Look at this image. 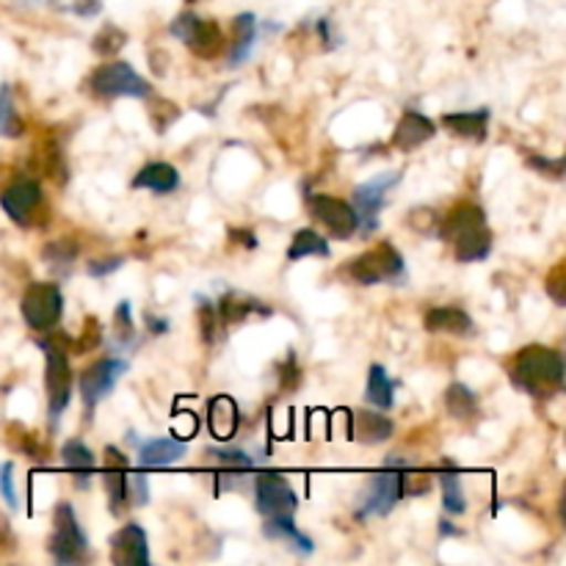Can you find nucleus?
<instances>
[{
    "mask_svg": "<svg viewBox=\"0 0 566 566\" xmlns=\"http://www.w3.org/2000/svg\"><path fill=\"white\" fill-rule=\"evenodd\" d=\"M125 265V258H119V254H111V258H99V260H92V263L86 265L88 276H94V280H103V276L114 274L116 269H122Z\"/></svg>",
    "mask_w": 566,
    "mask_h": 566,
    "instance_id": "45",
    "label": "nucleus"
},
{
    "mask_svg": "<svg viewBox=\"0 0 566 566\" xmlns=\"http://www.w3.org/2000/svg\"><path fill=\"white\" fill-rule=\"evenodd\" d=\"M125 370L127 363L116 357H103L83 370L81 379H77V390H81V398L83 403H86L88 415L94 412V407H97L103 398L111 396V390H114L116 381L125 376Z\"/></svg>",
    "mask_w": 566,
    "mask_h": 566,
    "instance_id": "10",
    "label": "nucleus"
},
{
    "mask_svg": "<svg viewBox=\"0 0 566 566\" xmlns=\"http://www.w3.org/2000/svg\"><path fill=\"white\" fill-rule=\"evenodd\" d=\"M44 263L55 271V274H66L72 269V263L77 260V243L72 238H59V241L48 243L42 252Z\"/></svg>",
    "mask_w": 566,
    "mask_h": 566,
    "instance_id": "33",
    "label": "nucleus"
},
{
    "mask_svg": "<svg viewBox=\"0 0 566 566\" xmlns=\"http://www.w3.org/2000/svg\"><path fill=\"white\" fill-rule=\"evenodd\" d=\"M14 547H17V539H14V534H11L9 520H6L3 514H0V556H9V553L14 551Z\"/></svg>",
    "mask_w": 566,
    "mask_h": 566,
    "instance_id": "47",
    "label": "nucleus"
},
{
    "mask_svg": "<svg viewBox=\"0 0 566 566\" xmlns=\"http://www.w3.org/2000/svg\"><path fill=\"white\" fill-rule=\"evenodd\" d=\"M0 208L6 210L14 224L20 227H33L36 224V216L42 213L44 197L42 188L31 177H20V180L11 182L3 193H0Z\"/></svg>",
    "mask_w": 566,
    "mask_h": 566,
    "instance_id": "12",
    "label": "nucleus"
},
{
    "mask_svg": "<svg viewBox=\"0 0 566 566\" xmlns=\"http://www.w3.org/2000/svg\"><path fill=\"white\" fill-rule=\"evenodd\" d=\"M343 274L352 282H357V285H381V282L403 285V280H407V263H403V254L392 243H379L370 252L357 254L343 269Z\"/></svg>",
    "mask_w": 566,
    "mask_h": 566,
    "instance_id": "3",
    "label": "nucleus"
},
{
    "mask_svg": "<svg viewBox=\"0 0 566 566\" xmlns=\"http://www.w3.org/2000/svg\"><path fill=\"white\" fill-rule=\"evenodd\" d=\"M263 534L269 536V539H276V542H291L293 551L302 553V556H310V553L315 551V542L296 528V520H293V514H276V517H265Z\"/></svg>",
    "mask_w": 566,
    "mask_h": 566,
    "instance_id": "23",
    "label": "nucleus"
},
{
    "mask_svg": "<svg viewBox=\"0 0 566 566\" xmlns=\"http://www.w3.org/2000/svg\"><path fill=\"white\" fill-rule=\"evenodd\" d=\"M564 285H566V265L564 263H558L556 269L551 271V274H547V280H545V291L551 293V298L556 304H566V293H564Z\"/></svg>",
    "mask_w": 566,
    "mask_h": 566,
    "instance_id": "41",
    "label": "nucleus"
},
{
    "mask_svg": "<svg viewBox=\"0 0 566 566\" xmlns=\"http://www.w3.org/2000/svg\"><path fill=\"white\" fill-rule=\"evenodd\" d=\"M99 9H103L99 0H75V3H72V11H75L77 17H94L99 14Z\"/></svg>",
    "mask_w": 566,
    "mask_h": 566,
    "instance_id": "48",
    "label": "nucleus"
},
{
    "mask_svg": "<svg viewBox=\"0 0 566 566\" xmlns=\"http://www.w3.org/2000/svg\"><path fill=\"white\" fill-rule=\"evenodd\" d=\"M448 243L453 247V258H457L459 263H481V260L490 258L492 252V232L484 221V224H475L470 227V230L459 232V235L451 238Z\"/></svg>",
    "mask_w": 566,
    "mask_h": 566,
    "instance_id": "19",
    "label": "nucleus"
},
{
    "mask_svg": "<svg viewBox=\"0 0 566 566\" xmlns=\"http://www.w3.org/2000/svg\"><path fill=\"white\" fill-rule=\"evenodd\" d=\"M249 235H252V232H247V230H230L232 241H241V243H247L249 249H254V247H258V238H249Z\"/></svg>",
    "mask_w": 566,
    "mask_h": 566,
    "instance_id": "49",
    "label": "nucleus"
},
{
    "mask_svg": "<svg viewBox=\"0 0 566 566\" xmlns=\"http://www.w3.org/2000/svg\"><path fill=\"white\" fill-rule=\"evenodd\" d=\"M484 221H486V216H484V210L479 208V205L462 202L446 216L440 232H442V238H446V241H451V238H457L459 232L470 230V227H475V224H484Z\"/></svg>",
    "mask_w": 566,
    "mask_h": 566,
    "instance_id": "31",
    "label": "nucleus"
},
{
    "mask_svg": "<svg viewBox=\"0 0 566 566\" xmlns=\"http://www.w3.org/2000/svg\"><path fill=\"white\" fill-rule=\"evenodd\" d=\"M304 258H329V241L315 230H296L291 247H287V260L298 263Z\"/></svg>",
    "mask_w": 566,
    "mask_h": 566,
    "instance_id": "30",
    "label": "nucleus"
},
{
    "mask_svg": "<svg viewBox=\"0 0 566 566\" xmlns=\"http://www.w3.org/2000/svg\"><path fill=\"white\" fill-rule=\"evenodd\" d=\"M440 125L446 130H451L453 136L468 138V142H486V136H490V108L446 114L440 119Z\"/></svg>",
    "mask_w": 566,
    "mask_h": 566,
    "instance_id": "21",
    "label": "nucleus"
},
{
    "mask_svg": "<svg viewBox=\"0 0 566 566\" xmlns=\"http://www.w3.org/2000/svg\"><path fill=\"white\" fill-rule=\"evenodd\" d=\"M307 210L335 238H352L359 230L357 210L346 199L329 197V193H313V197H307Z\"/></svg>",
    "mask_w": 566,
    "mask_h": 566,
    "instance_id": "13",
    "label": "nucleus"
},
{
    "mask_svg": "<svg viewBox=\"0 0 566 566\" xmlns=\"http://www.w3.org/2000/svg\"><path fill=\"white\" fill-rule=\"evenodd\" d=\"M254 509L260 517H276V514H293L298 509V495L285 475L258 473L254 479Z\"/></svg>",
    "mask_w": 566,
    "mask_h": 566,
    "instance_id": "11",
    "label": "nucleus"
},
{
    "mask_svg": "<svg viewBox=\"0 0 566 566\" xmlns=\"http://www.w3.org/2000/svg\"><path fill=\"white\" fill-rule=\"evenodd\" d=\"M0 495H3V501L9 503L11 509L20 506L14 490V462H0Z\"/></svg>",
    "mask_w": 566,
    "mask_h": 566,
    "instance_id": "42",
    "label": "nucleus"
},
{
    "mask_svg": "<svg viewBox=\"0 0 566 566\" xmlns=\"http://www.w3.org/2000/svg\"><path fill=\"white\" fill-rule=\"evenodd\" d=\"M396 431L392 420L381 412H357L354 415V434L365 446H381Z\"/></svg>",
    "mask_w": 566,
    "mask_h": 566,
    "instance_id": "26",
    "label": "nucleus"
},
{
    "mask_svg": "<svg viewBox=\"0 0 566 566\" xmlns=\"http://www.w3.org/2000/svg\"><path fill=\"white\" fill-rule=\"evenodd\" d=\"M437 479H440V486H442V509H446L448 514H453V517H462V514L468 512V497H464L459 468L451 462V459H446L440 473H437Z\"/></svg>",
    "mask_w": 566,
    "mask_h": 566,
    "instance_id": "25",
    "label": "nucleus"
},
{
    "mask_svg": "<svg viewBox=\"0 0 566 566\" xmlns=\"http://www.w3.org/2000/svg\"><path fill=\"white\" fill-rule=\"evenodd\" d=\"M403 468H409V464L401 459H387L385 470L370 475L368 490L359 501L357 520L387 517L398 506V501L403 497Z\"/></svg>",
    "mask_w": 566,
    "mask_h": 566,
    "instance_id": "4",
    "label": "nucleus"
},
{
    "mask_svg": "<svg viewBox=\"0 0 566 566\" xmlns=\"http://www.w3.org/2000/svg\"><path fill=\"white\" fill-rule=\"evenodd\" d=\"M133 188L136 191H153V193H171L180 188V171L171 164L164 160H155L138 169V175L133 177Z\"/></svg>",
    "mask_w": 566,
    "mask_h": 566,
    "instance_id": "22",
    "label": "nucleus"
},
{
    "mask_svg": "<svg viewBox=\"0 0 566 566\" xmlns=\"http://www.w3.org/2000/svg\"><path fill=\"white\" fill-rule=\"evenodd\" d=\"M127 497L133 501V506H147L149 503V486L144 473H130L127 475Z\"/></svg>",
    "mask_w": 566,
    "mask_h": 566,
    "instance_id": "44",
    "label": "nucleus"
},
{
    "mask_svg": "<svg viewBox=\"0 0 566 566\" xmlns=\"http://www.w3.org/2000/svg\"><path fill=\"white\" fill-rule=\"evenodd\" d=\"M440 534L442 536H462V531L453 528V525L448 523V520H440Z\"/></svg>",
    "mask_w": 566,
    "mask_h": 566,
    "instance_id": "51",
    "label": "nucleus"
},
{
    "mask_svg": "<svg viewBox=\"0 0 566 566\" xmlns=\"http://www.w3.org/2000/svg\"><path fill=\"white\" fill-rule=\"evenodd\" d=\"M528 166L534 171H539V175H551V177H564V158H528Z\"/></svg>",
    "mask_w": 566,
    "mask_h": 566,
    "instance_id": "46",
    "label": "nucleus"
},
{
    "mask_svg": "<svg viewBox=\"0 0 566 566\" xmlns=\"http://www.w3.org/2000/svg\"><path fill=\"white\" fill-rule=\"evenodd\" d=\"M22 136V119L14 108V92L9 83L0 86V138Z\"/></svg>",
    "mask_w": 566,
    "mask_h": 566,
    "instance_id": "34",
    "label": "nucleus"
},
{
    "mask_svg": "<svg viewBox=\"0 0 566 566\" xmlns=\"http://www.w3.org/2000/svg\"><path fill=\"white\" fill-rule=\"evenodd\" d=\"M169 31H171V36L180 39V42L186 44L193 55H199V59H205V61L213 59V55H219V50L224 48L221 28L216 25V22L202 20V17H197L193 11H182V14L171 22Z\"/></svg>",
    "mask_w": 566,
    "mask_h": 566,
    "instance_id": "9",
    "label": "nucleus"
},
{
    "mask_svg": "<svg viewBox=\"0 0 566 566\" xmlns=\"http://www.w3.org/2000/svg\"><path fill=\"white\" fill-rule=\"evenodd\" d=\"M114 335L119 343H130L136 335V326H133V307L130 302H119L114 310Z\"/></svg>",
    "mask_w": 566,
    "mask_h": 566,
    "instance_id": "37",
    "label": "nucleus"
},
{
    "mask_svg": "<svg viewBox=\"0 0 566 566\" xmlns=\"http://www.w3.org/2000/svg\"><path fill=\"white\" fill-rule=\"evenodd\" d=\"M216 310H219V318L224 321V324H243V321L254 313L269 315V310H265L258 298L243 296V293H224V296L219 298V307Z\"/></svg>",
    "mask_w": 566,
    "mask_h": 566,
    "instance_id": "28",
    "label": "nucleus"
},
{
    "mask_svg": "<svg viewBox=\"0 0 566 566\" xmlns=\"http://www.w3.org/2000/svg\"><path fill=\"white\" fill-rule=\"evenodd\" d=\"M186 457V440H175V437H155V440L142 442L138 448V464L142 470H160L177 464Z\"/></svg>",
    "mask_w": 566,
    "mask_h": 566,
    "instance_id": "18",
    "label": "nucleus"
},
{
    "mask_svg": "<svg viewBox=\"0 0 566 566\" xmlns=\"http://www.w3.org/2000/svg\"><path fill=\"white\" fill-rule=\"evenodd\" d=\"M276 374H280V387L285 392H293L298 387V381H302V368H298V363H296V354H287V359L285 363L280 365V368H276Z\"/></svg>",
    "mask_w": 566,
    "mask_h": 566,
    "instance_id": "39",
    "label": "nucleus"
},
{
    "mask_svg": "<svg viewBox=\"0 0 566 566\" xmlns=\"http://www.w3.org/2000/svg\"><path fill=\"white\" fill-rule=\"evenodd\" d=\"M147 324L153 335H164V332H169V321L164 318H153V315H147Z\"/></svg>",
    "mask_w": 566,
    "mask_h": 566,
    "instance_id": "50",
    "label": "nucleus"
},
{
    "mask_svg": "<svg viewBox=\"0 0 566 566\" xmlns=\"http://www.w3.org/2000/svg\"><path fill=\"white\" fill-rule=\"evenodd\" d=\"M22 318L31 329L48 332L64 315V293L55 282H33L28 285V291L22 293Z\"/></svg>",
    "mask_w": 566,
    "mask_h": 566,
    "instance_id": "7",
    "label": "nucleus"
},
{
    "mask_svg": "<svg viewBox=\"0 0 566 566\" xmlns=\"http://www.w3.org/2000/svg\"><path fill=\"white\" fill-rule=\"evenodd\" d=\"M241 426V412L230 396H216L208 401V429L213 440L230 442Z\"/></svg>",
    "mask_w": 566,
    "mask_h": 566,
    "instance_id": "20",
    "label": "nucleus"
},
{
    "mask_svg": "<svg viewBox=\"0 0 566 566\" xmlns=\"http://www.w3.org/2000/svg\"><path fill=\"white\" fill-rule=\"evenodd\" d=\"M401 180V171H385V175H376L370 177L368 182H359L354 188V210H357V219H359V230L368 235L379 227V213L387 202V193L398 186Z\"/></svg>",
    "mask_w": 566,
    "mask_h": 566,
    "instance_id": "8",
    "label": "nucleus"
},
{
    "mask_svg": "<svg viewBox=\"0 0 566 566\" xmlns=\"http://www.w3.org/2000/svg\"><path fill=\"white\" fill-rule=\"evenodd\" d=\"M365 398H368V403H374L376 409H392V403H396V381L387 376L385 365H370Z\"/></svg>",
    "mask_w": 566,
    "mask_h": 566,
    "instance_id": "29",
    "label": "nucleus"
},
{
    "mask_svg": "<svg viewBox=\"0 0 566 566\" xmlns=\"http://www.w3.org/2000/svg\"><path fill=\"white\" fill-rule=\"evenodd\" d=\"M426 329L446 332V335H470L473 332V318L459 307H437L426 315Z\"/></svg>",
    "mask_w": 566,
    "mask_h": 566,
    "instance_id": "27",
    "label": "nucleus"
},
{
    "mask_svg": "<svg viewBox=\"0 0 566 566\" xmlns=\"http://www.w3.org/2000/svg\"><path fill=\"white\" fill-rule=\"evenodd\" d=\"M111 562L116 566H147L149 542L147 531L138 523H127L111 536Z\"/></svg>",
    "mask_w": 566,
    "mask_h": 566,
    "instance_id": "15",
    "label": "nucleus"
},
{
    "mask_svg": "<svg viewBox=\"0 0 566 566\" xmlns=\"http://www.w3.org/2000/svg\"><path fill=\"white\" fill-rule=\"evenodd\" d=\"M199 329H202V340L213 346L216 329H219V310L208 298H199Z\"/></svg>",
    "mask_w": 566,
    "mask_h": 566,
    "instance_id": "38",
    "label": "nucleus"
},
{
    "mask_svg": "<svg viewBox=\"0 0 566 566\" xmlns=\"http://www.w3.org/2000/svg\"><path fill=\"white\" fill-rule=\"evenodd\" d=\"M50 553L55 564L70 566L81 564L88 556V539L83 534L81 523L75 517L72 503H59L53 512V539H50Z\"/></svg>",
    "mask_w": 566,
    "mask_h": 566,
    "instance_id": "6",
    "label": "nucleus"
},
{
    "mask_svg": "<svg viewBox=\"0 0 566 566\" xmlns=\"http://www.w3.org/2000/svg\"><path fill=\"white\" fill-rule=\"evenodd\" d=\"M125 44H127V33L119 31V28L111 25V22H108V25H103L97 31V36H94L92 48H94V53L103 55V59H111V55L119 53V50L125 48Z\"/></svg>",
    "mask_w": 566,
    "mask_h": 566,
    "instance_id": "35",
    "label": "nucleus"
},
{
    "mask_svg": "<svg viewBox=\"0 0 566 566\" xmlns=\"http://www.w3.org/2000/svg\"><path fill=\"white\" fill-rule=\"evenodd\" d=\"M103 343V329H99V321L97 318H88L86 326H83L81 337L75 343V352H92Z\"/></svg>",
    "mask_w": 566,
    "mask_h": 566,
    "instance_id": "43",
    "label": "nucleus"
},
{
    "mask_svg": "<svg viewBox=\"0 0 566 566\" xmlns=\"http://www.w3.org/2000/svg\"><path fill=\"white\" fill-rule=\"evenodd\" d=\"M446 407L457 420H470L475 418V412H479V398H475V392L470 390L468 385L453 381L446 392Z\"/></svg>",
    "mask_w": 566,
    "mask_h": 566,
    "instance_id": "32",
    "label": "nucleus"
},
{
    "mask_svg": "<svg viewBox=\"0 0 566 566\" xmlns=\"http://www.w3.org/2000/svg\"><path fill=\"white\" fill-rule=\"evenodd\" d=\"M61 462L72 473V484L75 490L86 492L92 486L94 473H97V459H94L92 448L81 440H66L61 446Z\"/></svg>",
    "mask_w": 566,
    "mask_h": 566,
    "instance_id": "16",
    "label": "nucleus"
},
{
    "mask_svg": "<svg viewBox=\"0 0 566 566\" xmlns=\"http://www.w3.org/2000/svg\"><path fill=\"white\" fill-rule=\"evenodd\" d=\"M127 457L119 451V448L108 446L105 448L103 459V486L105 495H108V509L114 517H122L127 509Z\"/></svg>",
    "mask_w": 566,
    "mask_h": 566,
    "instance_id": "14",
    "label": "nucleus"
},
{
    "mask_svg": "<svg viewBox=\"0 0 566 566\" xmlns=\"http://www.w3.org/2000/svg\"><path fill=\"white\" fill-rule=\"evenodd\" d=\"M208 457L210 462L224 470H254V459L238 448H210Z\"/></svg>",
    "mask_w": 566,
    "mask_h": 566,
    "instance_id": "36",
    "label": "nucleus"
},
{
    "mask_svg": "<svg viewBox=\"0 0 566 566\" xmlns=\"http://www.w3.org/2000/svg\"><path fill=\"white\" fill-rule=\"evenodd\" d=\"M254 42H258V17L252 11H243L232 20V50H230V66L247 64V59L252 55Z\"/></svg>",
    "mask_w": 566,
    "mask_h": 566,
    "instance_id": "24",
    "label": "nucleus"
},
{
    "mask_svg": "<svg viewBox=\"0 0 566 566\" xmlns=\"http://www.w3.org/2000/svg\"><path fill=\"white\" fill-rule=\"evenodd\" d=\"M434 133L437 125L429 116H423L420 111H407V114L401 116V122H398L396 133H392V147L409 153V149L423 147L429 138H434Z\"/></svg>",
    "mask_w": 566,
    "mask_h": 566,
    "instance_id": "17",
    "label": "nucleus"
},
{
    "mask_svg": "<svg viewBox=\"0 0 566 566\" xmlns=\"http://www.w3.org/2000/svg\"><path fill=\"white\" fill-rule=\"evenodd\" d=\"M509 376L514 387L539 401H547L564 390V357L556 348L528 346L514 354L509 363Z\"/></svg>",
    "mask_w": 566,
    "mask_h": 566,
    "instance_id": "1",
    "label": "nucleus"
},
{
    "mask_svg": "<svg viewBox=\"0 0 566 566\" xmlns=\"http://www.w3.org/2000/svg\"><path fill=\"white\" fill-rule=\"evenodd\" d=\"M39 348L44 352V387H48V420L50 431H55L61 415L70 407L72 398V368H70V354H66L64 340L55 335L42 337Z\"/></svg>",
    "mask_w": 566,
    "mask_h": 566,
    "instance_id": "2",
    "label": "nucleus"
},
{
    "mask_svg": "<svg viewBox=\"0 0 566 566\" xmlns=\"http://www.w3.org/2000/svg\"><path fill=\"white\" fill-rule=\"evenodd\" d=\"M431 490V475L429 473H418V470L403 468V495H426Z\"/></svg>",
    "mask_w": 566,
    "mask_h": 566,
    "instance_id": "40",
    "label": "nucleus"
},
{
    "mask_svg": "<svg viewBox=\"0 0 566 566\" xmlns=\"http://www.w3.org/2000/svg\"><path fill=\"white\" fill-rule=\"evenodd\" d=\"M92 83V92L97 97L116 99V97H138L147 99L153 94V86L133 70L127 61H108V64L97 66L88 77Z\"/></svg>",
    "mask_w": 566,
    "mask_h": 566,
    "instance_id": "5",
    "label": "nucleus"
}]
</instances>
